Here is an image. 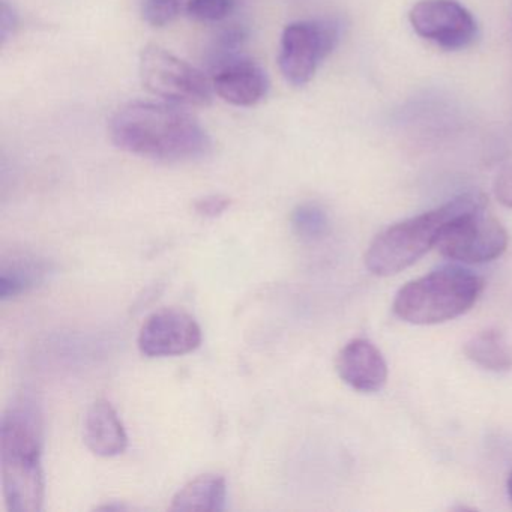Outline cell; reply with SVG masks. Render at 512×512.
Masks as SVG:
<instances>
[{
  "label": "cell",
  "instance_id": "16",
  "mask_svg": "<svg viewBox=\"0 0 512 512\" xmlns=\"http://www.w3.org/2000/svg\"><path fill=\"white\" fill-rule=\"evenodd\" d=\"M247 31L239 26H232V28L224 29L209 49L208 56H206V64L209 65V70L212 73H217L221 68L233 64L244 58L241 55L245 43H247Z\"/></svg>",
  "mask_w": 512,
  "mask_h": 512
},
{
  "label": "cell",
  "instance_id": "13",
  "mask_svg": "<svg viewBox=\"0 0 512 512\" xmlns=\"http://www.w3.org/2000/svg\"><path fill=\"white\" fill-rule=\"evenodd\" d=\"M227 484L221 475L206 473L185 484L173 497L172 511L218 512L226 508Z\"/></svg>",
  "mask_w": 512,
  "mask_h": 512
},
{
  "label": "cell",
  "instance_id": "9",
  "mask_svg": "<svg viewBox=\"0 0 512 512\" xmlns=\"http://www.w3.org/2000/svg\"><path fill=\"white\" fill-rule=\"evenodd\" d=\"M202 340V328L193 316L176 308H166L143 323L137 344L148 358H169L194 352Z\"/></svg>",
  "mask_w": 512,
  "mask_h": 512
},
{
  "label": "cell",
  "instance_id": "12",
  "mask_svg": "<svg viewBox=\"0 0 512 512\" xmlns=\"http://www.w3.org/2000/svg\"><path fill=\"white\" fill-rule=\"evenodd\" d=\"M83 440L98 457H118L127 451V431L109 401L97 400L89 407L83 422Z\"/></svg>",
  "mask_w": 512,
  "mask_h": 512
},
{
  "label": "cell",
  "instance_id": "2",
  "mask_svg": "<svg viewBox=\"0 0 512 512\" xmlns=\"http://www.w3.org/2000/svg\"><path fill=\"white\" fill-rule=\"evenodd\" d=\"M43 431L34 404L17 401L0 421V473L13 512H40L44 503Z\"/></svg>",
  "mask_w": 512,
  "mask_h": 512
},
{
  "label": "cell",
  "instance_id": "6",
  "mask_svg": "<svg viewBox=\"0 0 512 512\" xmlns=\"http://www.w3.org/2000/svg\"><path fill=\"white\" fill-rule=\"evenodd\" d=\"M340 23L331 19L290 23L281 34L278 67L287 83L304 86L340 41Z\"/></svg>",
  "mask_w": 512,
  "mask_h": 512
},
{
  "label": "cell",
  "instance_id": "18",
  "mask_svg": "<svg viewBox=\"0 0 512 512\" xmlns=\"http://www.w3.org/2000/svg\"><path fill=\"white\" fill-rule=\"evenodd\" d=\"M235 5V0H190L187 14L196 22H223L235 11Z\"/></svg>",
  "mask_w": 512,
  "mask_h": 512
},
{
  "label": "cell",
  "instance_id": "11",
  "mask_svg": "<svg viewBox=\"0 0 512 512\" xmlns=\"http://www.w3.org/2000/svg\"><path fill=\"white\" fill-rule=\"evenodd\" d=\"M214 92L236 107H253L265 100L269 92V77L256 62L242 58L217 71L212 80Z\"/></svg>",
  "mask_w": 512,
  "mask_h": 512
},
{
  "label": "cell",
  "instance_id": "14",
  "mask_svg": "<svg viewBox=\"0 0 512 512\" xmlns=\"http://www.w3.org/2000/svg\"><path fill=\"white\" fill-rule=\"evenodd\" d=\"M50 266L44 260L31 256H16L13 260H4L0 269V298H14L28 292L32 287L44 281Z\"/></svg>",
  "mask_w": 512,
  "mask_h": 512
},
{
  "label": "cell",
  "instance_id": "15",
  "mask_svg": "<svg viewBox=\"0 0 512 512\" xmlns=\"http://www.w3.org/2000/svg\"><path fill=\"white\" fill-rule=\"evenodd\" d=\"M464 353L470 361L488 371L502 373L512 368V349L497 329L478 332L467 341Z\"/></svg>",
  "mask_w": 512,
  "mask_h": 512
},
{
  "label": "cell",
  "instance_id": "3",
  "mask_svg": "<svg viewBox=\"0 0 512 512\" xmlns=\"http://www.w3.org/2000/svg\"><path fill=\"white\" fill-rule=\"evenodd\" d=\"M485 205L487 200L482 194L467 193L440 208L389 227L371 242L365 254V266L379 277H391L404 271L436 247L440 233L449 221Z\"/></svg>",
  "mask_w": 512,
  "mask_h": 512
},
{
  "label": "cell",
  "instance_id": "10",
  "mask_svg": "<svg viewBox=\"0 0 512 512\" xmlns=\"http://www.w3.org/2000/svg\"><path fill=\"white\" fill-rule=\"evenodd\" d=\"M337 371L344 383L355 391L377 392L388 380V365L371 341L356 338L349 341L337 356Z\"/></svg>",
  "mask_w": 512,
  "mask_h": 512
},
{
  "label": "cell",
  "instance_id": "1",
  "mask_svg": "<svg viewBox=\"0 0 512 512\" xmlns=\"http://www.w3.org/2000/svg\"><path fill=\"white\" fill-rule=\"evenodd\" d=\"M109 131L122 151L161 163H187L211 154L205 128L173 104H125L110 119Z\"/></svg>",
  "mask_w": 512,
  "mask_h": 512
},
{
  "label": "cell",
  "instance_id": "8",
  "mask_svg": "<svg viewBox=\"0 0 512 512\" xmlns=\"http://www.w3.org/2000/svg\"><path fill=\"white\" fill-rule=\"evenodd\" d=\"M419 37L446 50H461L475 41L476 22L455 0H421L409 14Z\"/></svg>",
  "mask_w": 512,
  "mask_h": 512
},
{
  "label": "cell",
  "instance_id": "23",
  "mask_svg": "<svg viewBox=\"0 0 512 512\" xmlns=\"http://www.w3.org/2000/svg\"><path fill=\"white\" fill-rule=\"evenodd\" d=\"M508 493H509V497H511V499H512V473H511V475H509V478H508Z\"/></svg>",
  "mask_w": 512,
  "mask_h": 512
},
{
  "label": "cell",
  "instance_id": "5",
  "mask_svg": "<svg viewBox=\"0 0 512 512\" xmlns=\"http://www.w3.org/2000/svg\"><path fill=\"white\" fill-rule=\"evenodd\" d=\"M139 76L146 91L173 106L206 107L214 95V85L203 71L160 46L142 50Z\"/></svg>",
  "mask_w": 512,
  "mask_h": 512
},
{
  "label": "cell",
  "instance_id": "7",
  "mask_svg": "<svg viewBox=\"0 0 512 512\" xmlns=\"http://www.w3.org/2000/svg\"><path fill=\"white\" fill-rule=\"evenodd\" d=\"M484 211L485 206L463 212L446 224L436 244L442 256L466 265H481L505 253L508 233Z\"/></svg>",
  "mask_w": 512,
  "mask_h": 512
},
{
  "label": "cell",
  "instance_id": "21",
  "mask_svg": "<svg viewBox=\"0 0 512 512\" xmlns=\"http://www.w3.org/2000/svg\"><path fill=\"white\" fill-rule=\"evenodd\" d=\"M494 196L503 206L512 209V166L506 167L497 175Z\"/></svg>",
  "mask_w": 512,
  "mask_h": 512
},
{
  "label": "cell",
  "instance_id": "19",
  "mask_svg": "<svg viewBox=\"0 0 512 512\" xmlns=\"http://www.w3.org/2000/svg\"><path fill=\"white\" fill-rule=\"evenodd\" d=\"M181 14V0H145L143 20L152 28H164L175 22Z\"/></svg>",
  "mask_w": 512,
  "mask_h": 512
},
{
  "label": "cell",
  "instance_id": "20",
  "mask_svg": "<svg viewBox=\"0 0 512 512\" xmlns=\"http://www.w3.org/2000/svg\"><path fill=\"white\" fill-rule=\"evenodd\" d=\"M232 205L229 197L221 194H211V196L202 197L194 203V211L203 218L221 217Z\"/></svg>",
  "mask_w": 512,
  "mask_h": 512
},
{
  "label": "cell",
  "instance_id": "22",
  "mask_svg": "<svg viewBox=\"0 0 512 512\" xmlns=\"http://www.w3.org/2000/svg\"><path fill=\"white\" fill-rule=\"evenodd\" d=\"M17 22L19 19H17L16 11L4 0L0 5V41L2 44L10 40L11 35L16 31Z\"/></svg>",
  "mask_w": 512,
  "mask_h": 512
},
{
  "label": "cell",
  "instance_id": "4",
  "mask_svg": "<svg viewBox=\"0 0 512 512\" xmlns=\"http://www.w3.org/2000/svg\"><path fill=\"white\" fill-rule=\"evenodd\" d=\"M484 290V281L467 269H437L401 287L394 311L412 325H437L469 311Z\"/></svg>",
  "mask_w": 512,
  "mask_h": 512
},
{
  "label": "cell",
  "instance_id": "17",
  "mask_svg": "<svg viewBox=\"0 0 512 512\" xmlns=\"http://www.w3.org/2000/svg\"><path fill=\"white\" fill-rule=\"evenodd\" d=\"M290 220L296 235L304 241H317L323 238L329 229L328 214L322 206L313 202L296 206Z\"/></svg>",
  "mask_w": 512,
  "mask_h": 512
}]
</instances>
